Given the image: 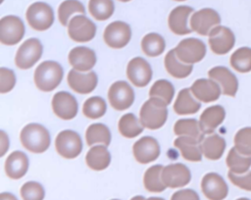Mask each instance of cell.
Listing matches in <instances>:
<instances>
[{
  "label": "cell",
  "mask_w": 251,
  "mask_h": 200,
  "mask_svg": "<svg viewBox=\"0 0 251 200\" xmlns=\"http://www.w3.org/2000/svg\"><path fill=\"white\" fill-rule=\"evenodd\" d=\"M236 200H251L249 198H246V197H240V198H237Z\"/></svg>",
  "instance_id": "816d5d0a"
},
{
  "label": "cell",
  "mask_w": 251,
  "mask_h": 200,
  "mask_svg": "<svg viewBox=\"0 0 251 200\" xmlns=\"http://www.w3.org/2000/svg\"><path fill=\"white\" fill-rule=\"evenodd\" d=\"M68 33L71 39L75 42H87L94 38L96 25L83 15L75 16L69 22Z\"/></svg>",
  "instance_id": "7c38bea8"
},
{
  "label": "cell",
  "mask_w": 251,
  "mask_h": 200,
  "mask_svg": "<svg viewBox=\"0 0 251 200\" xmlns=\"http://www.w3.org/2000/svg\"><path fill=\"white\" fill-rule=\"evenodd\" d=\"M135 160L140 164H148L155 161L160 155V145L152 136H143L132 147Z\"/></svg>",
  "instance_id": "d6986e66"
},
{
  "label": "cell",
  "mask_w": 251,
  "mask_h": 200,
  "mask_svg": "<svg viewBox=\"0 0 251 200\" xmlns=\"http://www.w3.org/2000/svg\"><path fill=\"white\" fill-rule=\"evenodd\" d=\"M226 143L224 137L217 133L204 135L200 141V148L204 157L209 160H219L224 155Z\"/></svg>",
  "instance_id": "d4e9b609"
},
{
  "label": "cell",
  "mask_w": 251,
  "mask_h": 200,
  "mask_svg": "<svg viewBox=\"0 0 251 200\" xmlns=\"http://www.w3.org/2000/svg\"><path fill=\"white\" fill-rule=\"evenodd\" d=\"M113 0H89L88 10L91 16L97 21H105L114 13Z\"/></svg>",
  "instance_id": "74e56055"
},
{
  "label": "cell",
  "mask_w": 251,
  "mask_h": 200,
  "mask_svg": "<svg viewBox=\"0 0 251 200\" xmlns=\"http://www.w3.org/2000/svg\"><path fill=\"white\" fill-rule=\"evenodd\" d=\"M190 90L196 99L204 103L218 100L223 93L220 84L211 78H199L195 80Z\"/></svg>",
  "instance_id": "ffe728a7"
},
{
  "label": "cell",
  "mask_w": 251,
  "mask_h": 200,
  "mask_svg": "<svg viewBox=\"0 0 251 200\" xmlns=\"http://www.w3.org/2000/svg\"><path fill=\"white\" fill-rule=\"evenodd\" d=\"M165 48V39L158 33H148L141 40V49L149 57H157L161 55Z\"/></svg>",
  "instance_id": "d590c367"
},
{
  "label": "cell",
  "mask_w": 251,
  "mask_h": 200,
  "mask_svg": "<svg viewBox=\"0 0 251 200\" xmlns=\"http://www.w3.org/2000/svg\"><path fill=\"white\" fill-rule=\"evenodd\" d=\"M69 63L75 70L78 72H86L95 66L96 54L88 47H75L69 53Z\"/></svg>",
  "instance_id": "603a6c76"
},
{
  "label": "cell",
  "mask_w": 251,
  "mask_h": 200,
  "mask_svg": "<svg viewBox=\"0 0 251 200\" xmlns=\"http://www.w3.org/2000/svg\"><path fill=\"white\" fill-rule=\"evenodd\" d=\"M177 58L184 64H195L203 60L206 55L205 43L194 37H189L181 40L175 48Z\"/></svg>",
  "instance_id": "277c9868"
},
{
  "label": "cell",
  "mask_w": 251,
  "mask_h": 200,
  "mask_svg": "<svg viewBox=\"0 0 251 200\" xmlns=\"http://www.w3.org/2000/svg\"><path fill=\"white\" fill-rule=\"evenodd\" d=\"M220 24L221 17L219 13L211 8L201 9L193 13L190 18L191 29L200 35H209L210 31Z\"/></svg>",
  "instance_id": "8fae6325"
},
{
  "label": "cell",
  "mask_w": 251,
  "mask_h": 200,
  "mask_svg": "<svg viewBox=\"0 0 251 200\" xmlns=\"http://www.w3.org/2000/svg\"><path fill=\"white\" fill-rule=\"evenodd\" d=\"M164 64L167 72L176 78H184L188 76L193 70L192 65L184 64L177 58L175 49L170 50L167 53Z\"/></svg>",
  "instance_id": "f546056e"
},
{
  "label": "cell",
  "mask_w": 251,
  "mask_h": 200,
  "mask_svg": "<svg viewBox=\"0 0 251 200\" xmlns=\"http://www.w3.org/2000/svg\"><path fill=\"white\" fill-rule=\"evenodd\" d=\"M191 13H193V8L189 6H177L170 13L168 24L173 33L184 35L192 31L187 25V20Z\"/></svg>",
  "instance_id": "cb8c5ba5"
},
{
  "label": "cell",
  "mask_w": 251,
  "mask_h": 200,
  "mask_svg": "<svg viewBox=\"0 0 251 200\" xmlns=\"http://www.w3.org/2000/svg\"><path fill=\"white\" fill-rule=\"evenodd\" d=\"M20 139L23 146L32 153H42L50 145L49 131L39 124H28L21 131Z\"/></svg>",
  "instance_id": "7a4b0ae2"
},
{
  "label": "cell",
  "mask_w": 251,
  "mask_h": 200,
  "mask_svg": "<svg viewBox=\"0 0 251 200\" xmlns=\"http://www.w3.org/2000/svg\"><path fill=\"white\" fill-rule=\"evenodd\" d=\"M163 168L162 165H155L147 169L143 177V183L146 190L150 192H162L167 188L162 180Z\"/></svg>",
  "instance_id": "836d02e7"
},
{
  "label": "cell",
  "mask_w": 251,
  "mask_h": 200,
  "mask_svg": "<svg viewBox=\"0 0 251 200\" xmlns=\"http://www.w3.org/2000/svg\"><path fill=\"white\" fill-rule=\"evenodd\" d=\"M130 200H145V198L143 196H141V195H137V196L132 197Z\"/></svg>",
  "instance_id": "681fc988"
},
{
  "label": "cell",
  "mask_w": 251,
  "mask_h": 200,
  "mask_svg": "<svg viewBox=\"0 0 251 200\" xmlns=\"http://www.w3.org/2000/svg\"><path fill=\"white\" fill-rule=\"evenodd\" d=\"M0 92L6 93L11 91L16 83V75L14 72L7 68L0 69Z\"/></svg>",
  "instance_id": "ee69618b"
},
{
  "label": "cell",
  "mask_w": 251,
  "mask_h": 200,
  "mask_svg": "<svg viewBox=\"0 0 251 200\" xmlns=\"http://www.w3.org/2000/svg\"><path fill=\"white\" fill-rule=\"evenodd\" d=\"M190 179L191 173L189 169L183 164H171L163 168L162 180L167 187H182L188 184Z\"/></svg>",
  "instance_id": "2e32d148"
},
{
  "label": "cell",
  "mask_w": 251,
  "mask_h": 200,
  "mask_svg": "<svg viewBox=\"0 0 251 200\" xmlns=\"http://www.w3.org/2000/svg\"><path fill=\"white\" fill-rule=\"evenodd\" d=\"M103 37L109 47L113 49H121L129 42L131 29L127 24L116 21L106 26Z\"/></svg>",
  "instance_id": "4fadbf2b"
},
{
  "label": "cell",
  "mask_w": 251,
  "mask_h": 200,
  "mask_svg": "<svg viewBox=\"0 0 251 200\" xmlns=\"http://www.w3.org/2000/svg\"><path fill=\"white\" fill-rule=\"evenodd\" d=\"M25 25L16 16H5L0 21V41L5 45H15L25 35Z\"/></svg>",
  "instance_id": "9c48e42d"
},
{
  "label": "cell",
  "mask_w": 251,
  "mask_h": 200,
  "mask_svg": "<svg viewBox=\"0 0 251 200\" xmlns=\"http://www.w3.org/2000/svg\"><path fill=\"white\" fill-rule=\"evenodd\" d=\"M201 190L209 200H224L228 194L227 183L217 173H208L202 177Z\"/></svg>",
  "instance_id": "5bb4252c"
},
{
  "label": "cell",
  "mask_w": 251,
  "mask_h": 200,
  "mask_svg": "<svg viewBox=\"0 0 251 200\" xmlns=\"http://www.w3.org/2000/svg\"><path fill=\"white\" fill-rule=\"evenodd\" d=\"M108 99L110 105L117 111L128 109L134 101V91L131 86L124 81L114 82L108 90Z\"/></svg>",
  "instance_id": "ba28073f"
},
{
  "label": "cell",
  "mask_w": 251,
  "mask_h": 200,
  "mask_svg": "<svg viewBox=\"0 0 251 200\" xmlns=\"http://www.w3.org/2000/svg\"><path fill=\"white\" fill-rule=\"evenodd\" d=\"M174 132L179 136L193 137L199 141L204 137V133L201 131L199 122L195 119H181L176 121L174 125Z\"/></svg>",
  "instance_id": "d6a6232c"
},
{
  "label": "cell",
  "mask_w": 251,
  "mask_h": 200,
  "mask_svg": "<svg viewBox=\"0 0 251 200\" xmlns=\"http://www.w3.org/2000/svg\"><path fill=\"white\" fill-rule=\"evenodd\" d=\"M227 177L233 185H235L243 190L251 191V171H249L243 175H235L228 171Z\"/></svg>",
  "instance_id": "f6af8a7d"
},
{
  "label": "cell",
  "mask_w": 251,
  "mask_h": 200,
  "mask_svg": "<svg viewBox=\"0 0 251 200\" xmlns=\"http://www.w3.org/2000/svg\"><path fill=\"white\" fill-rule=\"evenodd\" d=\"M112 200H119V199H112Z\"/></svg>",
  "instance_id": "11a10c76"
},
{
  "label": "cell",
  "mask_w": 251,
  "mask_h": 200,
  "mask_svg": "<svg viewBox=\"0 0 251 200\" xmlns=\"http://www.w3.org/2000/svg\"><path fill=\"white\" fill-rule=\"evenodd\" d=\"M175 146L178 148L181 156L190 162H200L202 160V151L200 141L189 136H178L175 142Z\"/></svg>",
  "instance_id": "4316f807"
},
{
  "label": "cell",
  "mask_w": 251,
  "mask_h": 200,
  "mask_svg": "<svg viewBox=\"0 0 251 200\" xmlns=\"http://www.w3.org/2000/svg\"><path fill=\"white\" fill-rule=\"evenodd\" d=\"M56 151L65 159L77 157L82 150V141L77 132L66 129L61 131L55 139Z\"/></svg>",
  "instance_id": "52a82bcc"
},
{
  "label": "cell",
  "mask_w": 251,
  "mask_h": 200,
  "mask_svg": "<svg viewBox=\"0 0 251 200\" xmlns=\"http://www.w3.org/2000/svg\"><path fill=\"white\" fill-rule=\"evenodd\" d=\"M85 139L89 146L101 143L107 147L111 143V132L107 125L99 123L93 124L87 127L85 131Z\"/></svg>",
  "instance_id": "1f68e13d"
},
{
  "label": "cell",
  "mask_w": 251,
  "mask_h": 200,
  "mask_svg": "<svg viewBox=\"0 0 251 200\" xmlns=\"http://www.w3.org/2000/svg\"><path fill=\"white\" fill-rule=\"evenodd\" d=\"M175 95L174 85L166 79H159L151 86L149 91V96L161 99L164 101L167 106L171 104L173 97Z\"/></svg>",
  "instance_id": "f35d334b"
},
{
  "label": "cell",
  "mask_w": 251,
  "mask_h": 200,
  "mask_svg": "<svg viewBox=\"0 0 251 200\" xmlns=\"http://www.w3.org/2000/svg\"><path fill=\"white\" fill-rule=\"evenodd\" d=\"M235 149L242 155L251 156V126L237 130L233 138Z\"/></svg>",
  "instance_id": "b9f144b4"
},
{
  "label": "cell",
  "mask_w": 251,
  "mask_h": 200,
  "mask_svg": "<svg viewBox=\"0 0 251 200\" xmlns=\"http://www.w3.org/2000/svg\"><path fill=\"white\" fill-rule=\"evenodd\" d=\"M86 165L94 171L105 170L111 162V155L105 145H96L89 149L85 156Z\"/></svg>",
  "instance_id": "f1b7e54d"
},
{
  "label": "cell",
  "mask_w": 251,
  "mask_h": 200,
  "mask_svg": "<svg viewBox=\"0 0 251 200\" xmlns=\"http://www.w3.org/2000/svg\"><path fill=\"white\" fill-rule=\"evenodd\" d=\"M0 199L1 200H18L17 197L10 192H2L0 194Z\"/></svg>",
  "instance_id": "c3c4849f"
},
{
  "label": "cell",
  "mask_w": 251,
  "mask_h": 200,
  "mask_svg": "<svg viewBox=\"0 0 251 200\" xmlns=\"http://www.w3.org/2000/svg\"><path fill=\"white\" fill-rule=\"evenodd\" d=\"M54 114L62 120L74 119L78 110L76 99L67 91H59L52 98Z\"/></svg>",
  "instance_id": "ac0fdd59"
},
{
  "label": "cell",
  "mask_w": 251,
  "mask_h": 200,
  "mask_svg": "<svg viewBox=\"0 0 251 200\" xmlns=\"http://www.w3.org/2000/svg\"><path fill=\"white\" fill-rule=\"evenodd\" d=\"M23 200H43L45 191L43 186L36 181H27L21 187Z\"/></svg>",
  "instance_id": "7bdbcfd3"
},
{
  "label": "cell",
  "mask_w": 251,
  "mask_h": 200,
  "mask_svg": "<svg viewBox=\"0 0 251 200\" xmlns=\"http://www.w3.org/2000/svg\"><path fill=\"white\" fill-rule=\"evenodd\" d=\"M209 46L217 55L227 54L235 44V36L232 30L225 25L214 27L209 33Z\"/></svg>",
  "instance_id": "30bf717a"
},
{
  "label": "cell",
  "mask_w": 251,
  "mask_h": 200,
  "mask_svg": "<svg viewBox=\"0 0 251 200\" xmlns=\"http://www.w3.org/2000/svg\"><path fill=\"white\" fill-rule=\"evenodd\" d=\"M106 109H107V106H106L105 100L99 96H93L88 98L84 102L82 107V112L86 118L95 120L104 116Z\"/></svg>",
  "instance_id": "ab89813d"
},
{
  "label": "cell",
  "mask_w": 251,
  "mask_h": 200,
  "mask_svg": "<svg viewBox=\"0 0 251 200\" xmlns=\"http://www.w3.org/2000/svg\"><path fill=\"white\" fill-rule=\"evenodd\" d=\"M226 164L229 169V172L235 175H243L249 172L251 167V156L242 155L235 149V147H232L227 153Z\"/></svg>",
  "instance_id": "4dcf8cb0"
},
{
  "label": "cell",
  "mask_w": 251,
  "mask_h": 200,
  "mask_svg": "<svg viewBox=\"0 0 251 200\" xmlns=\"http://www.w3.org/2000/svg\"><path fill=\"white\" fill-rule=\"evenodd\" d=\"M119 1H121V2H128L130 0H119Z\"/></svg>",
  "instance_id": "f5cc1de1"
},
{
  "label": "cell",
  "mask_w": 251,
  "mask_h": 200,
  "mask_svg": "<svg viewBox=\"0 0 251 200\" xmlns=\"http://www.w3.org/2000/svg\"><path fill=\"white\" fill-rule=\"evenodd\" d=\"M145 200H165V199H163L161 197H149V198H147Z\"/></svg>",
  "instance_id": "f907efd6"
},
{
  "label": "cell",
  "mask_w": 251,
  "mask_h": 200,
  "mask_svg": "<svg viewBox=\"0 0 251 200\" xmlns=\"http://www.w3.org/2000/svg\"><path fill=\"white\" fill-rule=\"evenodd\" d=\"M28 169V158L22 151L12 152L5 161L6 175L12 179L23 177Z\"/></svg>",
  "instance_id": "484cf974"
},
{
  "label": "cell",
  "mask_w": 251,
  "mask_h": 200,
  "mask_svg": "<svg viewBox=\"0 0 251 200\" xmlns=\"http://www.w3.org/2000/svg\"><path fill=\"white\" fill-rule=\"evenodd\" d=\"M75 13L84 14L85 9L78 0H65L61 3L58 9V18L63 25H67L70 17Z\"/></svg>",
  "instance_id": "60d3db41"
},
{
  "label": "cell",
  "mask_w": 251,
  "mask_h": 200,
  "mask_svg": "<svg viewBox=\"0 0 251 200\" xmlns=\"http://www.w3.org/2000/svg\"><path fill=\"white\" fill-rule=\"evenodd\" d=\"M171 200H200L199 195L193 189H181L175 192Z\"/></svg>",
  "instance_id": "bcb514c9"
},
{
  "label": "cell",
  "mask_w": 251,
  "mask_h": 200,
  "mask_svg": "<svg viewBox=\"0 0 251 200\" xmlns=\"http://www.w3.org/2000/svg\"><path fill=\"white\" fill-rule=\"evenodd\" d=\"M208 75L211 79L217 81L224 95L234 97L238 90V79L229 69L224 66H217L209 70Z\"/></svg>",
  "instance_id": "e0dca14e"
},
{
  "label": "cell",
  "mask_w": 251,
  "mask_h": 200,
  "mask_svg": "<svg viewBox=\"0 0 251 200\" xmlns=\"http://www.w3.org/2000/svg\"><path fill=\"white\" fill-rule=\"evenodd\" d=\"M168 118L167 104L161 99L150 97L141 107L139 121L144 127L158 129L162 127Z\"/></svg>",
  "instance_id": "6da1fadb"
},
{
  "label": "cell",
  "mask_w": 251,
  "mask_h": 200,
  "mask_svg": "<svg viewBox=\"0 0 251 200\" xmlns=\"http://www.w3.org/2000/svg\"><path fill=\"white\" fill-rule=\"evenodd\" d=\"M42 51L43 47L39 39L29 38L24 41L16 53V66L23 70L31 68L41 58Z\"/></svg>",
  "instance_id": "8992f818"
},
{
  "label": "cell",
  "mask_w": 251,
  "mask_h": 200,
  "mask_svg": "<svg viewBox=\"0 0 251 200\" xmlns=\"http://www.w3.org/2000/svg\"><path fill=\"white\" fill-rule=\"evenodd\" d=\"M63 68L55 61H45L39 64L34 72V82L39 90L48 92L55 89L62 81Z\"/></svg>",
  "instance_id": "3957f363"
},
{
  "label": "cell",
  "mask_w": 251,
  "mask_h": 200,
  "mask_svg": "<svg viewBox=\"0 0 251 200\" xmlns=\"http://www.w3.org/2000/svg\"><path fill=\"white\" fill-rule=\"evenodd\" d=\"M200 108L201 104L194 98L190 88H183L180 90L174 104V111L177 115L195 114Z\"/></svg>",
  "instance_id": "83f0119b"
},
{
  "label": "cell",
  "mask_w": 251,
  "mask_h": 200,
  "mask_svg": "<svg viewBox=\"0 0 251 200\" xmlns=\"http://www.w3.org/2000/svg\"><path fill=\"white\" fill-rule=\"evenodd\" d=\"M120 133L127 138H133L143 131V125L140 121L131 113L124 115L119 121Z\"/></svg>",
  "instance_id": "8d00e7d4"
},
{
  "label": "cell",
  "mask_w": 251,
  "mask_h": 200,
  "mask_svg": "<svg viewBox=\"0 0 251 200\" xmlns=\"http://www.w3.org/2000/svg\"><path fill=\"white\" fill-rule=\"evenodd\" d=\"M0 136H1V138H0V140H1V152H0V156L2 157V156H4V154L6 153V151L8 150V148H9V138H8V136H7V134L5 133V131H1L0 132Z\"/></svg>",
  "instance_id": "7dc6e473"
},
{
  "label": "cell",
  "mask_w": 251,
  "mask_h": 200,
  "mask_svg": "<svg viewBox=\"0 0 251 200\" xmlns=\"http://www.w3.org/2000/svg\"><path fill=\"white\" fill-rule=\"evenodd\" d=\"M26 20L28 25L35 30L43 31L48 29L54 22L52 8L44 2H35L26 10Z\"/></svg>",
  "instance_id": "5b68a950"
},
{
  "label": "cell",
  "mask_w": 251,
  "mask_h": 200,
  "mask_svg": "<svg viewBox=\"0 0 251 200\" xmlns=\"http://www.w3.org/2000/svg\"><path fill=\"white\" fill-rule=\"evenodd\" d=\"M97 82V75L94 72L82 74L73 69L68 74V83L70 87L79 94H88L92 92L95 89Z\"/></svg>",
  "instance_id": "44dd1931"
},
{
  "label": "cell",
  "mask_w": 251,
  "mask_h": 200,
  "mask_svg": "<svg viewBox=\"0 0 251 200\" xmlns=\"http://www.w3.org/2000/svg\"><path fill=\"white\" fill-rule=\"evenodd\" d=\"M126 75L133 85L136 87H144L152 78V69L145 59L135 57L127 64Z\"/></svg>",
  "instance_id": "9a60e30c"
},
{
  "label": "cell",
  "mask_w": 251,
  "mask_h": 200,
  "mask_svg": "<svg viewBox=\"0 0 251 200\" xmlns=\"http://www.w3.org/2000/svg\"><path fill=\"white\" fill-rule=\"evenodd\" d=\"M226 110L221 105H213L206 108L200 116L199 125L204 134L214 133L216 128L225 121Z\"/></svg>",
  "instance_id": "7402d4cb"
},
{
  "label": "cell",
  "mask_w": 251,
  "mask_h": 200,
  "mask_svg": "<svg viewBox=\"0 0 251 200\" xmlns=\"http://www.w3.org/2000/svg\"><path fill=\"white\" fill-rule=\"evenodd\" d=\"M229 64L238 73L251 72V47L243 46L236 49L229 58Z\"/></svg>",
  "instance_id": "e575fe53"
},
{
  "label": "cell",
  "mask_w": 251,
  "mask_h": 200,
  "mask_svg": "<svg viewBox=\"0 0 251 200\" xmlns=\"http://www.w3.org/2000/svg\"><path fill=\"white\" fill-rule=\"evenodd\" d=\"M175 1H185V0H175Z\"/></svg>",
  "instance_id": "db71d44e"
}]
</instances>
